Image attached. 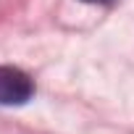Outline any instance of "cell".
I'll list each match as a JSON object with an SVG mask.
<instances>
[{"mask_svg":"<svg viewBox=\"0 0 134 134\" xmlns=\"http://www.w3.org/2000/svg\"><path fill=\"white\" fill-rule=\"evenodd\" d=\"M32 97L34 79L16 66H0V105H24Z\"/></svg>","mask_w":134,"mask_h":134,"instance_id":"6da1fadb","label":"cell"},{"mask_svg":"<svg viewBox=\"0 0 134 134\" xmlns=\"http://www.w3.org/2000/svg\"><path fill=\"white\" fill-rule=\"evenodd\" d=\"M84 3H95V5H113L116 0H84Z\"/></svg>","mask_w":134,"mask_h":134,"instance_id":"7a4b0ae2","label":"cell"}]
</instances>
